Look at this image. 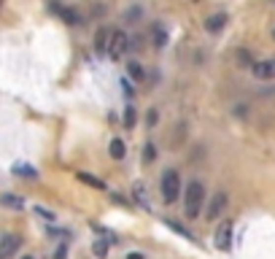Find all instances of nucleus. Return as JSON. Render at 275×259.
Masks as SVG:
<instances>
[{
    "instance_id": "5",
    "label": "nucleus",
    "mask_w": 275,
    "mask_h": 259,
    "mask_svg": "<svg viewBox=\"0 0 275 259\" xmlns=\"http://www.w3.org/2000/svg\"><path fill=\"white\" fill-rule=\"evenodd\" d=\"M229 240H232V222L224 219V222L219 224V229H216V246H219L221 251H229Z\"/></svg>"
},
{
    "instance_id": "24",
    "label": "nucleus",
    "mask_w": 275,
    "mask_h": 259,
    "mask_svg": "<svg viewBox=\"0 0 275 259\" xmlns=\"http://www.w3.org/2000/svg\"><path fill=\"white\" fill-rule=\"evenodd\" d=\"M65 257H68V249H65V246H60V249L54 251V259H65Z\"/></svg>"
},
{
    "instance_id": "19",
    "label": "nucleus",
    "mask_w": 275,
    "mask_h": 259,
    "mask_svg": "<svg viewBox=\"0 0 275 259\" xmlns=\"http://www.w3.org/2000/svg\"><path fill=\"white\" fill-rule=\"evenodd\" d=\"M78 181L89 184V186H95V189H105V184H103L100 178H95L92 173H78Z\"/></svg>"
},
{
    "instance_id": "26",
    "label": "nucleus",
    "mask_w": 275,
    "mask_h": 259,
    "mask_svg": "<svg viewBox=\"0 0 275 259\" xmlns=\"http://www.w3.org/2000/svg\"><path fill=\"white\" fill-rule=\"evenodd\" d=\"M22 259H35V257H22Z\"/></svg>"
},
{
    "instance_id": "6",
    "label": "nucleus",
    "mask_w": 275,
    "mask_h": 259,
    "mask_svg": "<svg viewBox=\"0 0 275 259\" xmlns=\"http://www.w3.org/2000/svg\"><path fill=\"white\" fill-rule=\"evenodd\" d=\"M224 205H227V192H216L213 194V200H210V205H208V216L205 219H219L221 216V211H224Z\"/></svg>"
},
{
    "instance_id": "2",
    "label": "nucleus",
    "mask_w": 275,
    "mask_h": 259,
    "mask_svg": "<svg viewBox=\"0 0 275 259\" xmlns=\"http://www.w3.org/2000/svg\"><path fill=\"white\" fill-rule=\"evenodd\" d=\"M181 197V176L178 170H165L162 173V200L165 203H175Z\"/></svg>"
},
{
    "instance_id": "13",
    "label": "nucleus",
    "mask_w": 275,
    "mask_h": 259,
    "mask_svg": "<svg viewBox=\"0 0 275 259\" xmlns=\"http://www.w3.org/2000/svg\"><path fill=\"white\" fill-rule=\"evenodd\" d=\"M111 36H113L111 30H105V27H100V30H97V36H95V49H97V51H108V43H111Z\"/></svg>"
},
{
    "instance_id": "18",
    "label": "nucleus",
    "mask_w": 275,
    "mask_h": 259,
    "mask_svg": "<svg viewBox=\"0 0 275 259\" xmlns=\"http://www.w3.org/2000/svg\"><path fill=\"white\" fill-rule=\"evenodd\" d=\"M165 224H168V227H170V229H175V232H178V235H181V238H186V240H194V235H192V232H189V229H186V227H183V224H178V222H173V219H165Z\"/></svg>"
},
{
    "instance_id": "1",
    "label": "nucleus",
    "mask_w": 275,
    "mask_h": 259,
    "mask_svg": "<svg viewBox=\"0 0 275 259\" xmlns=\"http://www.w3.org/2000/svg\"><path fill=\"white\" fill-rule=\"evenodd\" d=\"M203 203H205V186L200 181H189L186 203H183V208H186V219H197L200 211H203Z\"/></svg>"
},
{
    "instance_id": "3",
    "label": "nucleus",
    "mask_w": 275,
    "mask_h": 259,
    "mask_svg": "<svg viewBox=\"0 0 275 259\" xmlns=\"http://www.w3.org/2000/svg\"><path fill=\"white\" fill-rule=\"evenodd\" d=\"M127 46H130V38H127V33H122V30H113V36H111V43H108V57H111V60H122V57H124V51H127Z\"/></svg>"
},
{
    "instance_id": "15",
    "label": "nucleus",
    "mask_w": 275,
    "mask_h": 259,
    "mask_svg": "<svg viewBox=\"0 0 275 259\" xmlns=\"http://www.w3.org/2000/svg\"><path fill=\"white\" fill-rule=\"evenodd\" d=\"M151 33H154V46L162 49V46L168 43V30H165V25H162V22H157V25L151 27Z\"/></svg>"
},
{
    "instance_id": "27",
    "label": "nucleus",
    "mask_w": 275,
    "mask_h": 259,
    "mask_svg": "<svg viewBox=\"0 0 275 259\" xmlns=\"http://www.w3.org/2000/svg\"><path fill=\"white\" fill-rule=\"evenodd\" d=\"M273 38H275V30H273Z\"/></svg>"
},
{
    "instance_id": "10",
    "label": "nucleus",
    "mask_w": 275,
    "mask_h": 259,
    "mask_svg": "<svg viewBox=\"0 0 275 259\" xmlns=\"http://www.w3.org/2000/svg\"><path fill=\"white\" fill-rule=\"evenodd\" d=\"M224 25H227V14H213V16L205 19V30H208V33H221V30H224Z\"/></svg>"
},
{
    "instance_id": "16",
    "label": "nucleus",
    "mask_w": 275,
    "mask_h": 259,
    "mask_svg": "<svg viewBox=\"0 0 275 259\" xmlns=\"http://www.w3.org/2000/svg\"><path fill=\"white\" fill-rule=\"evenodd\" d=\"M143 19V8L140 5H130L127 11H124V22H130V25H135V22Z\"/></svg>"
},
{
    "instance_id": "21",
    "label": "nucleus",
    "mask_w": 275,
    "mask_h": 259,
    "mask_svg": "<svg viewBox=\"0 0 275 259\" xmlns=\"http://www.w3.org/2000/svg\"><path fill=\"white\" fill-rule=\"evenodd\" d=\"M92 251H95V257H97V259H105V257H108V243H105V240H95Z\"/></svg>"
},
{
    "instance_id": "11",
    "label": "nucleus",
    "mask_w": 275,
    "mask_h": 259,
    "mask_svg": "<svg viewBox=\"0 0 275 259\" xmlns=\"http://www.w3.org/2000/svg\"><path fill=\"white\" fill-rule=\"evenodd\" d=\"M0 205H3V208H14V211H22L25 208V200L19 197V194H0Z\"/></svg>"
},
{
    "instance_id": "4",
    "label": "nucleus",
    "mask_w": 275,
    "mask_h": 259,
    "mask_svg": "<svg viewBox=\"0 0 275 259\" xmlns=\"http://www.w3.org/2000/svg\"><path fill=\"white\" fill-rule=\"evenodd\" d=\"M19 246H22V238H19V235L5 232L3 238H0V259H11L16 251H19Z\"/></svg>"
},
{
    "instance_id": "9",
    "label": "nucleus",
    "mask_w": 275,
    "mask_h": 259,
    "mask_svg": "<svg viewBox=\"0 0 275 259\" xmlns=\"http://www.w3.org/2000/svg\"><path fill=\"white\" fill-rule=\"evenodd\" d=\"M133 200L140 205L143 211H151V203H148V197H146V184H143V181L133 184Z\"/></svg>"
},
{
    "instance_id": "22",
    "label": "nucleus",
    "mask_w": 275,
    "mask_h": 259,
    "mask_svg": "<svg viewBox=\"0 0 275 259\" xmlns=\"http://www.w3.org/2000/svg\"><path fill=\"white\" fill-rule=\"evenodd\" d=\"M154 159H157V148H154V143H146V146H143V162H154Z\"/></svg>"
},
{
    "instance_id": "23",
    "label": "nucleus",
    "mask_w": 275,
    "mask_h": 259,
    "mask_svg": "<svg viewBox=\"0 0 275 259\" xmlns=\"http://www.w3.org/2000/svg\"><path fill=\"white\" fill-rule=\"evenodd\" d=\"M33 211H35V216H41L43 222H54V219H57V214H54V211H49V208H41V205H35V208H33Z\"/></svg>"
},
{
    "instance_id": "17",
    "label": "nucleus",
    "mask_w": 275,
    "mask_h": 259,
    "mask_svg": "<svg viewBox=\"0 0 275 259\" xmlns=\"http://www.w3.org/2000/svg\"><path fill=\"white\" fill-rule=\"evenodd\" d=\"M127 73H130V78H133V81H143V78H146V73H143V68H140V62H127Z\"/></svg>"
},
{
    "instance_id": "25",
    "label": "nucleus",
    "mask_w": 275,
    "mask_h": 259,
    "mask_svg": "<svg viewBox=\"0 0 275 259\" xmlns=\"http://www.w3.org/2000/svg\"><path fill=\"white\" fill-rule=\"evenodd\" d=\"M124 259H146V257H143V254H140V251H130V254H127V257H124Z\"/></svg>"
},
{
    "instance_id": "8",
    "label": "nucleus",
    "mask_w": 275,
    "mask_h": 259,
    "mask_svg": "<svg viewBox=\"0 0 275 259\" xmlns=\"http://www.w3.org/2000/svg\"><path fill=\"white\" fill-rule=\"evenodd\" d=\"M254 73H256V78H262V81H270V78H275V60L256 62V65H254Z\"/></svg>"
},
{
    "instance_id": "20",
    "label": "nucleus",
    "mask_w": 275,
    "mask_h": 259,
    "mask_svg": "<svg viewBox=\"0 0 275 259\" xmlns=\"http://www.w3.org/2000/svg\"><path fill=\"white\" fill-rule=\"evenodd\" d=\"M124 127H127V130H133L135 127V122H138V113H135V108L133 106H127V108H124Z\"/></svg>"
},
{
    "instance_id": "12",
    "label": "nucleus",
    "mask_w": 275,
    "mask_h": 259,
    "mask_svg": "<svg viewBox=\"0 0 275 259\" xmlns=\"http://www.w3.org/2000/svg\"><path fill=\"white\" fill-rule=\"evenodd\" d=\"M14 176H19V178H30V181H35V178H38V170L33 168V165H27V162H16V165H14Z\"/></svg>"
},
{
    "instance_id": "7",
    "label": "nucleus",
    "mask_w": 275,
    "mask_h": 259,
    "mask_svg": "<svg viewBox=\"0 0 275 259\" xmlns=\"http://www.w3.org/2000/svg\"><path fill=\"white\" fill-rule=\"evenodd\" d=\"M51 11H54L60 19H65L68 25H81V16H78L73 8H68V5H57V3H51Z\"/></svg>"
},
{
    "instance_id": "14",
    "label": "nucleus",
    "mask_w": 275,
    "mask_h": 259,
    "mask_svg": "<svg viewBox=\"0 0 275 259\" xmlns=\"http://www.w3.org/2000/svg\"><path fill=\"white\" fill-rule=\"evenodd\" d=\"M108 151H111V157H113V159H124V157H127V146H124L122 138H113L111 146H108Z\"/></svg>"
}]
</instances>
